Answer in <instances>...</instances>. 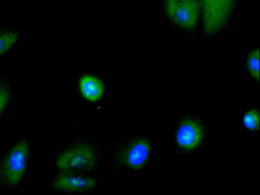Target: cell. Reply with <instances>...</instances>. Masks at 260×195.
<instances>
[{
  "instance_id": "obj_1",
  "label": "cell",
  "mask_w": 260,
  "mask_h": 195,
  "mask_svg": "<svg viewBox=\"0 0 260 195\" xmlns=\"http://www.w3.org/2000/svg\"><path fill=\"white\" fill-rule=\"evenodd\" d=\"M28 144L22 140L9 151L0 165V184L11 187L22 179L26 168Z\"/></svg>"
},
{
  "instance_id": "obj_2",
  "label": "cell",
  "mask_w": 260,
  "mask_h": 195,
  "mask_svg": "<svg viewBox=\"0 0 260 195\" xmlns=\"http://www.w3.org/2000/svg\"><path fill=\"white\" fill-rule=\"evenodd\" d=\"M236 0H202L203 31L208 36L215 35L227 24Z\"/></svg>"
},
{
  "instance_id": "obj_3",
  "label": "cell",
  "mask_w": 260,
  "mask_h": 195,
  "mask_svg": "<svg viewBox=\"0 0 260 195\" xmlns=\"http://www.w3.org/2000/svg\"><path fill=\"white\" fill-rule=\"evenodd\" d=\"M95 156L89 147L79 146L64 151L57 158V167L65 172L85 170L94 165Z\"/></svg>"
},
{
  "instance_id": "obj_4",
  "label": "cell",
  "mask_w": 260,
  "mask_h": 195,
  "mask_svg": "<svg viewBox=\"0 0 260 195\" xmlns=\"http://www.w3.org/2000/svg\"><path fill=\"white\" fill-rule=\"evenodd\" d=\"M168 18L180 27L191 29L196 27L200 12L201 2L193 0L181 4L164 6Z\"/></svg>"
},
{
  "instance_id": "obj_5",
  "label": "cell",
  "mask_w": 260,
  "mask_h": 195,
  "mask_svg": "<svg viewBox=\"0 0 260 195\" xmlns=\"http://www.w3.org/2000/svg\"><path fill=\"white\" fill-rule=\"evenodd\" d=\"M95 185V180L91 177L67 172L57 176L53 182L56 189L68 191H84L94 188Z\"/></svg>"
},
{
  "instance_id": "obj_6",
  "label": "cell",
  "mask_w": 260,
  "mask_h": 195,
  "mask_svg": "<svg viewBox=\"0 0 260 195\" xmlns=\"http://www.w3.org/2000/svg\"><path fill=\"white\" fill-rule=\"evenodd\" d=\"M202 139L201 127L196 122L187 120L179 127L177 134V141L182 147L190 149L196 147Z\"/></svg>"
},
{
  "instance_id": "obj_7",
  "label": "cell",
  "mask_w": 260,
  "mask_h": 195,
  "mask_svg": "<svg viewBox=\"0 0 260 195\" xmlns=\"http://www.w3.org/2000/svg\"><path fill=\"white\" fill-rule=\"evenodd\" d=\"M149 152L148 143L145 140L137 141L128 148L125 153V161L132 168H139L146 161Z\"/></svg>"
},
{
  "instance_id": "obj_8",
  "label": "cell",
  "mask_w": 260,
  "mask_h": 195,
  "mask_svg": "<svg viewBox=\"0 0 260 195\" xmlns=\"http://www.w3.org/2000/svg\"><path fill=\"white\" fill-rule=\"evenodd\" d=\"M81 89L85 97L92 101L100 98L103 90L101 83L91 77H85L81 80Z\"/></svg>"
},
{
  "instance_id": "obj_9",
  "label": "cell",
  "mask_w": 260,
  "mask_h": 195,
  "mask_svg": "<svg viewBox=\"0 0 260 195\" xmlns=\"http://www.w3.org/2000/svg\"><path fill=\"white\" fill-rule=\"evenodd\" d=\"M259 49L256 48L249 54L247 59L248 71L258 82H259Z\"/></svg>"
},
{
  "instance_id": "obj_10",
  "label": "cell",
  "mask_w": 260,
  "mask_h": 195,
  "mask_svg": "<svg viewBox=\"0 0 260 195\" xmlns=\"http://www.w3.org/2000/svg\"><path fill=\"white\" fill-rule=\"evenodd\" d=\"M18 35L12 31L0 35V55L10 48L17 40Z\"/></svg>"
},
{
  "instance_id": "obj_11",
  "label": "cell",
  "mask_w": 260,
  "mask_h": 195,
  "mask_svg": "<svg viewBox=\"0 0 260 195\" xmlns=\"http://www.w3.org/2000/svg\"><path fill=\"white\" fill-rule=\"evenodd\" d=\"M245 126L249 129H256L258 126V113L255 110H252L247 113L243 119Z\"/></svg>"
},
{
  "instance_id": "obj_12",
  "label": "cell",
  "mask_w": 260,
  "mask_h": 195,
  "mask_svg": "<svg viewBox=\"0 0 260 195\" xmlns=\"http://www.w3.org/2000/svg\"><path fill=\"white\" fill-rule=\"evenodd\" d=\"M10 98L8 88L3 84H0V114L3 111Z\"/></svg>"
},
{
  "instance_id": "obj_13",
  "label": "cell",
  "mask_w": 260,
  "mask_h": 195,
  "mask_svg": "<svg viewBox=\"0 0 260 195\" xmlns=\"http://www.w3.org/2000/svg\"><path fill=\"white\" fill-rule=\"evenodd\" d=\"M193 0H165L164 6H168L185 2H190Z\"/></svg>"
}]
</instances>
